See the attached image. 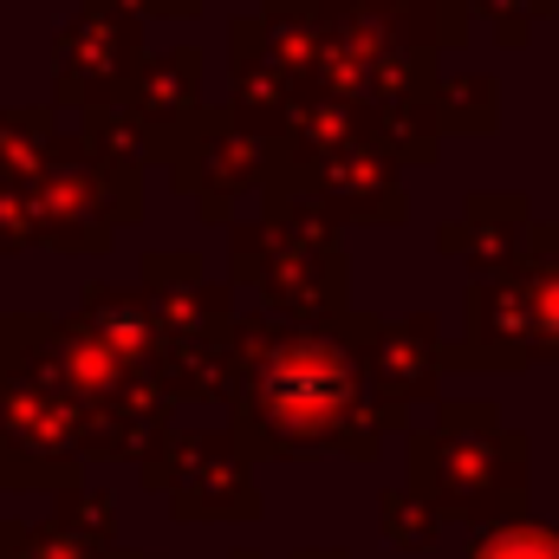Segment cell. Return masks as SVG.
I'll use <instances>...</instances> for the list:
<instances>
[{"label": "cell", "mask_w": 559, "mask_h": 559, "mask_svg": "<svg viewBox=\"0 0 559 559\" xmlns=\"http://www.w3.org/2000/svg\"><path fill=\"white\" fill-rule=\"evenodd\" d=\"M481 559H559V554L534 547V540H514V547H495V554H481Z\"/></svg>", "instance_id": "cell-1"}]
</instances>
